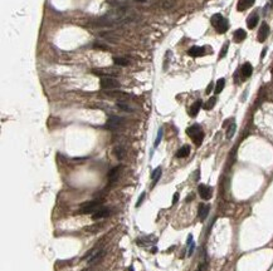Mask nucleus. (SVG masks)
Here are the masks:
<instances>
[{
    "label": "nucleus",
    "mask_w": 273,
    "mask_h": 271,
    "mask_svg": "<svg viewBox=\"0 0 273 271\" xmlns=\"http://www.w3.org/2000/svg\"><path fill=\"white\" fill-rule=\"evenodd\" d=\"M136 19V14L127 10V9H118L116 12H111L106 14L105 17H101L98 20H96V24L103 25V27H112V25H121L130 22H134Z\"/></svg>",
    "instance_id": "obj_1"
},
{
    "label": "nucleus",
    "mask_w": 273,
    "mask_h": 271,
    "mask_svg": "<svg viewBox=\"0 0 273 271\" xmlns=\"http://www.w3.org/2000/svg\"><path fill=\"white\" fill-rule=\"evenodd\" d=\"M210 22H212V25L215 28L217 33L219 34H224L229 29V23L222 14H214Z\"/></svg>",
    "instance_id": "obj_2"
},
{
    "label": "nucleus",
    "mask_w": 273,
    "mask_h": 271,
    "mask_svg": "<svg viewBox=\"0 0 273 271\" xmlns=\"http://www.w3.org/2000/svg\"><path fill=\"white\" fill-rule=\"evenodd\" d=\"M186 134L193 139V142L197 146H200L204 139V132L199 124H193L186 129Z\"/></svg>",
    "instance_id": "obj_3"
},
{
    "label": "nucleus",
    "mask_w": 273,
    "mask_h": 271,
    "mask_svg": "<svg viewBox=\"0 0 273 271\" xmlns=\"http://www.w3.org/2000/svg\"><path fill=\"white\" fill-rule=\"evenodd\" d=\"M102 207V202L100 201V200H97V201H89V202H87V203H84L82 207H81V210H79V212L81 213H83V215H89V213H95L98 208H101Z\"/></svg>",
    "instance_id": "obj_4"
},
{
    "label": "nucleus",
    "mask_w": 273,
    "mask_h": 271,
    "mask_svg": "<svg viewBox=\"0 0 273 271\" xmlns=\"http://www.w3.org/2000/svg\"><path fill=\"white\" fill-rule=\"evenodd\" d=\"M100 84H101V88L105 90H113L120 87V82L112 77H102Z\"/></svg>",
    "instance_id": "obj_5"
},
{
    "label": "nucleus",
    "mask_w": 273,
    "mask_h": 271,
    "mask_svg": "<svg viewBox=\"0 0 273 271\" xmlns=\"http://www.w3.org/2000/svg\"><path fill=\"white\" fill-rule=\"evenodd\" d=\"M125 121L122 117H117V116H111L106 123V128L111 129V131H116L118 128H121L123 126Z\"/></svg>",
    "instance_id": "obj_6"
},
{
    "label": "nucleus",
    "mask_w": 273,
    "mask_h": 271,
    "mask_svg": "<svg viewBox=\"0 0 273 271\" xmlns=\"http://www.w3.org/2000/svg\"><path fill=\"white\" fill-rule=\"evenodd\" d=\"M198 192H199V196L205 201L210 200L212 196H213V188L210 186H207V185H199L198 186Z\"/></svg>",
    "instance_id": "obj_7"
},
{
    "label": "nucleus",
    "mask_w": 273,
    "mask_h": 271,
    "mask_svg": "<svg viewBox=\"0 0 273 271\" xmlns=\"http://www.w3.org/2000/svg\"><path fill=\"white\" fill-rule=\"evenodd\" d=\"M268 34H269V27H268V24H267L265 22H263V23L260 24V28H259V30H258L257 40H258L259 43H263V42H265V39L268 38Z\"/></svg>",
    "instance_id": "obj_8"
},
{
    "label": "nucleus",
    "mask_w": 273,
    "mask_h": 271,
    "mask_svg": "<svg viewBox=\"0 0 273 271\" xmlns=\"http://www.w3.org/2000/svg\"><path fill=\"white\" fill-rule=\"evenodd\" d=\"M110 213H111V210L102 206L101 208H98V210L92 215V218H93L95 221H97V220H101V218H105V217L110 216Z\"/></svg>",
    "instance_id": "obj_9"
},
{
    "label": "nucleus",
    "mask_w": 273,
    "mask_h": 271,
    "mask_svg": "<svg viewBox=\"0 0 273 271\" xmlns=\"http://www.w3.org/2000/svg\"><path fill=\"white\" fill-rule=\"evenodd\" d=\"M205 48H207V47H197V45H194V47H192V48L188 50V54H189L190 57H194V58L202 57V55L205 54Z\"/></svg>",
    "instance_id": "obj_10"
},
{
    "label": "nucleus",
    "mask_w": 273,
    "mask_h": 271,
    "mask_svg": "<svg viewBox=\"0 0 273 271\" xmlns=\"http://www.w3.org/2000/svg\"><path fill=\"white\" fill-rule=\"evenodd\" d=\"M209 211H210V206H209V205L200 203V206H199V211H198V216H199V220H200L202 222L205 221V218H207L208 215H209Z\"/></svg>",
    "instance_id": "obj_11"
},
{
    "label": "nucleus",
    "mask_w": 273,
    "mask_h": 271,
    "mask_svg": "<svg viewBox=\"0 0 273 271\" xmlns=\"http://www.w3.org/2000/svg\"><path fill=\"white\" fill-rule=\"evenodd\" d=\"M240 73H242V77H243V79H247V78H249L250 75H252V73H253V67H252V64L250 63H244L243 65H242V68H240Z\"/></svg>",
    "instance_id": "obj_12"
},
{
    "label": "nucleus",
    "mask_w": 273,
    "mask_h": 271,
    "mask_svg": "<svg viewBox=\"0 0 273 271\" xmlns=\"http://www.w3.org/2000/svg\"><path fill=\"white\" fill-rule=\"evenodd\" d=\"M202 106H203L202 99L195 101V102L192 104V107L189 108V114H190V117H197L198 113H199V111H200V108H202Z\"/></svg>",
    "instance_id": "obj_13"
},
{
    "label": "nucleus",
    "mask_w": 273,
    "mask_h": 271,
    "mask_svg": "<svg viewBox=\"0 0 273 271\" xmlns=\"http://www.w3.org/2000/svg\"><path fill=\"white\" fill-rule=\"evenodd\" d=\"M255 0H239L238 4H237V10L238 12H244L248 8H250L254 4Z\"/></svg>",
    "instance_id": "obj_14"
},
{
    "label": "nucleus",
    "mask_w": 273,
    "mask_h": 271,
    "mask_svg": "<svg viewBox=\"0 0 273 271\" xmlns=\"http://www.w3.org/2000/svg\"><path fill=\"white\" fill-rule=\"evenodd\" d=\"M258 20H259L258 14H257V13H253V14L247 19V27H248L249 29H254V28L257 27V24H258Z\"/></svg>",
    "instance_id": "obj_15"
},
{
    "label": "nucleus",
    "mask_w": 273,
    "mask_h": 271,
    "mask_svg": "<svg viewBox=\"0 0 273 271\" xmlns=\"http://www.w3.org/2000/svg\"><path fill=\"white\" fill-rule=\"evenodd\" d=\"M233 38H234V42H235V43H242V42L247 38V33H245V30H243V29H237V30L234 32V34H233Z\"/></svg>",
    "instance_id": "obj_16"
},
{
    "label": "nucleus",
    "mask_w": 273,
    "mask_h": 271,
    "mask_svg": "<svg viewBox=\"0 0 273 271\" xmlns=\"http://www.w3.org/2000/svg\"><path fill=\"white\" fill-rule=\"evenodd\" d=\"M161 174H162V169H161V167H157V168H155V169L152 171V173H151L152 185H151V187H154V186H155V185L159 182V179H160Z\"/></svg>",
    "instance_id": "obj_17"
},
{
    "label": "nucleus",
    "mask_w": 273,
    "mask_h": 271,
    "mask_svg": "<svg viewBox=\"0 0 273 271\" xmlns=\"http://www.w3.org/2000/svg\"><path fill=\"white\" fill-rule=\"evenodd\" d=\"M190 154V146H188V144H185V146H183L181 147L177 152H176V157L177 158H185V157H188Z\"/></svg>",
    "instance_id": "obj_18"
},
{
    "label": "nucleus",
    "mask_w": 273,
    "mask_h": 271,
    "mask_svg": "<svg viewBox=\"0 0 273 271\" xmlns=\"http://www.w3.org/2000/svg\"><path fill=\"white\" fill-rule=\"evenodd\" d=\"M176 5V0H160V7L165 10H170Z\"/></svg>",
    "instance_id": "obj_19"
},
{
    "label": "nucleus",
    "mask_w": 273,
    "mask_h": 271,
    "mask_svg": "<svg viewBox=\"0 0 273 271\" xmlns=\"http://www.w3.org/2000/svg\"><path fill=\"white\" fill-rule=\"evenodd\" d=\"M121 166H118V167H115V168H112L111 171H110V173H108V178H110V182L112 183V182H115V181L117 179V177H118V174H120V171H121Z\"/></svg>",
    "instance_id": "obj_20"
},
{
    "label": "nucleus",
    "mask_w": 273,
    "mask_h": 271,
    "mask_svg": "<svg viewBox=\"0 0 273 271\" xmlns=\"http://www.w3.org/2000/svg\"><path fill=\"white\" fill-rule=\"evenodd\" d=\"M225 87V79L224 78H220L217 80V84H215V88H214V93L215 94H219L223 92V89Z\"/></svg>",
    "instance_id": "obj_21"
},
{
    "label": "nucleus",
    "mask_w": 273,
    "mask_h": 271,
    "mask_svg": "<svg viewBox=\"0 0 273 271\" xmlns=\"http://www.w3.org/2000/svg\"><path fill=\"white\" fill-rule=\"evenodd\" d=\"M186 245H188V256H192V255L194 253V250H195V242H194V240H193V235H189V236H188V242H186Z\"/></svg>",
    "instance_id": "obj_22"
},
{
    "label": "nucleus",
    "mask_w": 273,
    "mask_h": 271,
    "mask_svg": "<svg viewBox=\"0 0 273 271\" xmlns=\"http://www.w3.org/2000/svg\"><path fill=\"white\" fill-rule=\"evenodd\" d=\"M117 107H118L120 109L125 111V112H129V113L134 112V107H131V106H130L127 102H123V101H120V102H117Z\"/></svg>",
    "instance_id": "obj_23"
},
{
    "label": "nucleus",
    "mask_w": 273,
    "mask_h": 271,
    "mask_svg": "<svg viewBox=\"0 0 273 271\" xmlns=\"http://www.w3.org/2000/svg\"><path fill=\"white\" fill-rule=\"evenodd\" d=\"M106 94L111 96V97H116L118 99H126L129 96L126 93H122V92H118V90H115V92H106Z\"/></svg>",
    "instance_id": "obj_24"
},
{
    "label": "nucleus",
    "mask_w": 273,
    "mask_h": 271,
    "mask_svg": "<svg viewBox=\"0 0 273 271\" xmlns=\"http://www.w3.org/2000/svg\"><path fill=\"white\" fill-rule=\"evenodd\" d=\"M113 63L117 64V65L125 67V65H127L130 62H129L126 58H122V57H113Z\"/></svg>",
    "instance_id": "obj_25"
},
{
    "label": "nucleus",
    "mask_w": 273,
    "mask_h": 271,
    "mask_svg": "<svg viewBox=\"0 0 273 271\" xmlns=\"http://www.w3.org/2000/svg\"><path fill=\"white\" fill-rule=\"evenodd\" d=\"M215 103H217V97H210L209 98V101L204 104V109H207V111H210V109H213L214 108V106H215Z\"/></svg>",
    "instance_id": "obj_26"
},
{
    "label": "nucleus",
    "mask_w": 273,
    "mask_h": 271,
    "mask_svg": "<svg viewBox=\"0 0 273 271\" xmlns=\"http://www.w3.org/2000/svg\"><path fill=\"white\" fill-rule=\"evenodd\" d=\"M235 129H237V126H235L234 122H232L230 126H229L228 129H227V138H228V139L233 138V136H234V133H235Z\"/></svg>",
    "instance_id": "obj_27"
},
{
    "label": "nucleus",
    "mask_w": 273,
    "mask_h": 271,
    "mask_svg": "<svg viewBox=\"0 0 273 271\" xmlns=\"http://www.w3.org/2000/svg\"><path fill=\"white\" fill-rule=\"evenodd\" d=\"M228 48H229V43L227 42V43H224V45H223V48H222V50L219 53V59H223L225 57V54L228 52Z\"/></svg>",
    "instance_id": "obj_28"
},
{
    "label": "nucleus",
    "mask_w": 273,
    "mask_h": 271,
    "mask_svg": "<svg viewBox=\"0 0 273 271\" xmlns=\"http://www.w3.org/2000/svg\"><path fill=\"white\" fill-rule=\"evenodd\" d=\"M161 138H162V128H160V129H159V132H157V136H156V139H155V143H154V146H155V147H157V146L160 144V142H161Z\"/></svg>",
    "instance_id": "obj_29"
},
{
    "label": "nucleus",
    "mask_w": 273,
    "mask_h": 271,
    "mask_svg": "<svg viewBox=\"0 0 273 271\" xmlns=\"http://www.w3.org/2000/svg\"><path fill=\"white\" fill-rule=\"evenodd\" d=\"M115 154L117 156L118 159H122V157H123V148L122 147H116L115 148Z\"/></svg>",
    "instance_id": "obj_30"
},
{
    "label": "nucleus",
    "mask_w": 273,
    "mask_h": 271,
    "mask_svg": "<svg viewBox=\"0 0 273 271\" xmlns=\"http://www.w3.org/2000/svg\"><path fill=\"white\" fill-rule=\"evenodd\" d=\"M145 196H146V192H142V193L140 195V197H139V200H137V202H136V207H140V206L142 205V201H144Z\"/></svg>",
    "instance_id": "obj_31"
},
{
    "label": "nucleus",
    "mask_w": 273,
    "mask_h": 271,
    "mask_svg": "<svg viewBox=\"0 0 273 271\" xmlns=\"http://www.w3.org/2000/svg\"><path fill=\"white\" fill-rule=\"evenodd\" d=\"M213 88H214V83H213V82H210V83H209V85L207 87V90H205V93H207V94H209V93L212 92V90H213Z\"/></svg>",
    "instance_id": "obj_32"
},
{
    "label": "nucleus",
    "mask_w": 273,
    "mask_h": 271,
    "mask_svg": "<svg viewBox=\"0 0 273 271\" xmlns=\"http://www.w3.org/2000/svg\"><path fill=\"white\" fill-rule=\"evenodd\" d=\"M93 47H95L96 49H97V48H98V49H103V50H106V49H107V47H106V45H102V44H100V43H95V44H93Z\"/></svg>",
    "instance_id": "obj_33"
},
{
    "label": "nucleus",
    "mask_w": 273,
    "mask_h": 271,
    "mask_svg": "<svg viewBox=\"0 0 273 271\" xmlns=\"http://www.w3.org/2000/svg\"><path fill=\"white\" fill-rule=\"evenodd\" d=\"M177 201H179V193L175 192V193H174V197H172V205H175Z\"/></svg>",
    "instance_id": "obj_34"
},
{
    "label": "nucleus",
    "mask_w": 273,
    "mask_h": 271,
    "mask_svg": "<svg viewBox=\"0 0 273 271\" xmlns=\"http://www.w3.org/2000/svg\"><path fill=\"white\" fill-rule=\"evenodd\" d=\"M265 53H267V48H264V49L262 50V54H260V58H262V59L264 58V55H265Z\"/></svg>",
    "instance_id": "obj_35"
},
{
    "label": "nucleus",
    "mask_w": 273,
    "mask_h": 271,
    "mask_svg": "<svg viewBox=\"0 0 273 271\" xmlns=\"http://www.w3.org/2000/svg\"><path fill=\"white\" fill-rule=\"evenodd\" d=\"M136 2H139V3H144V2H146V0H136Z\"/></svg>",
    "instance_id": "obj_36"
},
{
    "label": "nucleus",
    "mask_w": 273,
    "mask_h": 271,
    "mask_svg": "<svg viewBox=\"0 0 273 271\" xmlns=\"http://www.w3.org/2000/svg\"><path fill=\"white\" fill-rule=\"evenodd\" d=\"M270 5H272V7H273V0H270Z\"/></svg>",
    "instance_id": "obj_37"
}]
</instances>
